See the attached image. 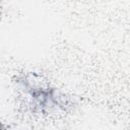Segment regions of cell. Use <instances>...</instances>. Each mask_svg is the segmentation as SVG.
Returning a JSON list of instances; mask_svg holds the SVG:
<instances>
[{
	"mask_svg": "<svg viewBox=\"0 0 130 130\" xmlns=\"http://www.w3.org/2000/svg\"><path fill=\"white\" fill-rule=\"evenodd\" d=\"M22 84L25 91L31 98L34 104L40 107L41 110L53 107L54 105H57V106L61 105L62 98H60L56 93V90L54 88L44 87L43 85H39V84L35 85L27 78H25L22 81Z\"/></svg>",
	"mask_w": 130,
	"mask_h": 130,
	"instance_id": "6da1fadb",
	"label": "cell"
}]
</instances>
